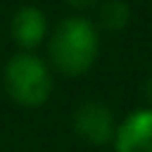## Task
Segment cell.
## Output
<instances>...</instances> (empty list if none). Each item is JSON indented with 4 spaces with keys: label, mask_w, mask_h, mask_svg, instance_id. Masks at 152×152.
<instances>
[{
    "label": "cell",
    "mask_w": 152,
    "mask_h": 152,
    "mask_svg": "<svg viewBox=\"0 0 152 152\" xmlns=\"http://www.w3.org/2000/svg\"><path fill=\"white\" fill-rule=\"evenodd\" d=\"M114 152H152V109L131 112L114 133Z\"/></svg>",
    "instance_id": "cell-4"
},
{
    "label": "cell",
    "mask_w": 152,
    "mask_h": 152,
    "mask_svg": "<svg viewBox=\"0 0 152 152\" xmlns=\"http://www.w3.org/2000/svg\"><path fill=\"white\" fill-rule=\"evenodd\" d=\"M66 5H71V7H76V10H86V7H93L97 0H64Z\"/></svg>",
    "instance_id": "cell-7"
},
{
    "label": "cell",
    "mask_w": 152,
    "mask_h": 152,
    "mask_svg": "<svg viewBox=\"0 0 152 152\" xmlns=\"http://www.w3.org/2000/svg\"><path fill=\"white\" fill-rule=\"evenodd\" d=\"M10 31H12V38L19 48H24V52L38 48L43 40H45V33H48V17L40 7H33V5H24L14 12L12 17V24H10Z\"/></svg>",
    "instance_id": "cell-5"
},
{
    "label": "cell",
    "mask_w": 152,
    "mask_h": 152,
    "mask_svg": "<svg viewBox=\"0 0 152 152\" xmlns=\"http://www.w3.org/2000/svg\"><path fill=\"white\" fill-rule=\"evenodd\" d=\"M142 95H145V100H147V104H150V109H152V78L145 81V86H142Z\"/></svg>",
    "instance_id": "cell-8"
},
{
    "label": "cell",
    "mask_w": 152,
    "mask_h": 152,
    "mask_svg": "<svg viewBox=\"0 0 152 152\" xmlns=\"http://www.w3.org/2000/svg\"><path fill=\"white\" fill-rule=\"evenodd\" d=\"M71 128L81 140H86L90 145L114 142V133H116V124H114L112 109L107 104H102V102H95V100L81 102L74 109Z\"/></svg>",
    "instance_id": "cell-3"
},
{
    "label": "cell",
    "mask_w": 152,
    "mask_h": 152,
    "mask_svg": "<svg viewBox=\"0 0 152 152\" xmlns=\"http://www.w3.org/2000/svg\"><path fill=\"white\" fill-rule=\"evenodd\" d=\"M97 14H100V26L109 33L124 31L131 21V7L124 0H104L100 5Z\"/></svg>",
    "instance_id": "cell-6"
},
{
    "label": "cell",
    "mask_w": 152,
    "mask_h": 152,
    "mask_svg": "<svg viewBox=\"0 0 152 152\" xmlns=\"http://www.w3.org/2000/svg\"><path fill=\"white\" fill-rule=\"evenodd\" d=\"M48 55L52 66L64 76H81L86 74L97 55H100V31L86 17H66L62 19L50 40Z\"/></svg>",
    "instance_id": "cell-1"
},
{
    "label": "cell",
    "mask_w": 152,
    "mask_h": 152,
    "mask_svg": "<svg viewBox=\"0 0 152 152\" xmlns=\"http://www.w3.org/2000/svg\"><path fill=\"white\" fill-rule=\"evenodd\" d=\"M2 83L10 100L21 107H40L50 100L52 93V76L48 64L31 52H17L7 59L2 69Z\"/></svg>",
    "instance_id": "cell-2"
}]
</instances>
